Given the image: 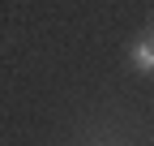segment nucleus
Wrapping results in <instances>:
<instances>
[{
    "instance_id": "nucleus-1",
    "label": "nucleus",
    "mask_w": 154,
    "mask_h": 146,
    "mask_svg": "<svg viewBox=\"0 0 154 146\" xmlns=\"http://www.w3.org/2000/svg\"><path fill=\"white\" fill-rule=\"evenodd\" d=\"M128 60H133V69H137V73H150V69H154V43H150V34L133 39V47H128Z\"/></svg>"
}]
</instances>
